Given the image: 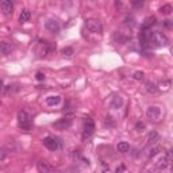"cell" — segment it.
Returning a JSON list of instances; mask_svg holds the SVG:
<instances>
[{
  "instance_id": "6da1fadb",
  "label": "cell",
  "mask_w": 173,
  "mask_h": 173,
  "mask_svg": "<svg viewBox=\"0 0 173 173\" xmlns=\"http://www.w3.org/2000/svg\"><path fill=\"white\" fill-rule=\"evenodd\" d=\"M150 41H152L157 47H164L169 43L168 37L165 35L164 32H160V31H154L153 34L150 35Z\"/></svg>"
},
{
  "instance_id": "7a4b0ae2",
  "label": "cell",
  "mask_w": 173,
  "mask_h": 173,
  "mask_svg": "<svg viewBox=\"0 0 173 173\" xmlns=\"http://www.w3.org/2000/svg\"><path fill=\"white\" fill-rule=\"evenodd\" d=\"M18 120H19V126L23 128V130H31L32 124L30 120V116L26 111H20L19 115H18Z\"/></svg>"
},
{
  "instance_id": "3957f363",
  "label": "cell",
  "mask_w": 173,
  "mask_h": 173,
  "mask_svg": "<svg viewBox=\"0 0 173 173\" xmlns=\"http://www.w3.org/2000/svg\"><path fill=\"white\" fill-rule=\"evenodd\" d=\"M85 26H87L88 30L91 32H95V34H102V31H103L102 23L97 19H88L85 22Z\"/></svg>"
},
{
  "instance_id": "277c9868",
  "label": "cell",
  "mask_w": 173,
  "mask_h": 173,
  "mask_svg": "<svg viewBox=\"0 0 173 173\" xmlns=\"http://www.w3.org/2000/svg\"><path fill=\"white\" fill-rule=\"evenodd\" d=\"M43 145H45L46 149L51 150V152H56V150L60 148V142H58V139L53 138V137H46L43 139Z\"/></svg>"
},
{
  "instance_id": "5b68a950",
  "label": "cell",
  "mask_w": 173,
  "mask_h": 173,
  "mask_svg": "<svg viewBox=\"0 0 173 173\" xmlns=\"http://www.w3.org/2000/svg\"><path fill=\"white\" fill-rule=\"evenodd\" d=\"M71 124H72V118L65 116V118H61L60 120H57L54 123V127L58 128V130H66L68 127H71Z\"/></svg>"
},
{
  "instance_id": "8992f818",
  "label": "cell",
  "mask_w": 173,
  "mask_h": 173,
  "mask_svg": "<svg viewBox=\"0 0 173 173\" xmlns=\"http://www.w3.org/2000/svg\"><path fill=\"white\" fill-rule=\"evenodd\" d=\"M0 7H2V12L4 14V15H12L14 12V4H12V0H3L2 4H0Z\"/></svg>"
},
{
  "instance_id": "52a82bcc",
  "label": "cell",
  "mask_w": 173,
  "mask_h": 173,
  "mask_svg": "<svg viewBox=\"0 0 173 173\" xmlns=\"http://www.w3.org/2000/svg\"><path fill=\"white\" fill-rule=\"evenodd\" d=\"M95 132V123L91 118H88L85 120V124H84V137H91L92 134Z\"/></svg>"
},
{
  "instance_id": "ba28073f",
  "label": "cell",
  "mask_w": 173,
  "mask_h": 173,
  "mask_svg": "<svg viewBox=\"0 0 173 173\" xmlns=\"http://www.w3.org/2000/svg\"><path fill=\"white\" fill-rule=\"evenodd\" d=\"M14 51V45L11 42L7 41H2L0 42V53L4 54V56H8Z\"/></svg>"
},
{
  "instance_id": "9c48e42d",
  "label": "cell",
  "mask_w": 173,
  "mask_h": 173,
  "mask_svg": "<svg viewBox=\"0 0 173 173\" xmlns=\"http://www.w3.org/2000/svg\"><path fill=\"white\" fill-rule=\"evenodd\" d=\"M146 115H148L150 120H157L161 115V110L158 107H149L148 111H146Z\"/></svg>"
},
{
  "instance_id": "30bf717a",
  "label": "cell",
  "mask_w": 173,
  "mask_h": 173,
  "mask_svg": "<svg viewBox=\"0 0 173 173\" xmlns=\"http://www.w3.org/2000/svg\"><path fill=\"white\" fill-rule=\"evenodd\" d=\"M37 168H38V171L41 173H49V172H53V169H54L49 162H46V161H39Z\"/></svg>"
},
{
  "instance_id": "8fae6325",
  "label": "cell",
  "mask_w": 173,
  "mask_h": 173,
  "mask_svg": "<svg viewBox=\"0 0 173 173\" xmlns=\"http://www.w3.org/2000/svg\"><path fill=\"white\" fill-rule=\"evenodd\" d=\"M46 28L51 32H58L60 31V23L57 20H47L46 22Z\"/></svg>"
},
{
  "instance_id": "7c38bea8",
  "label": "cell",
  "mask_w": 173,
  "mask_h": 173,
  "mask_svg": "<svg viewBox=\"0 0 173 173\" xmlns=\"http://www.w3.org/2000/svg\"><path fill=\"white\" fill-rule=\"evenodd\" d=\"M172 164V161L169 160L168 157H164V158H161L160 161L157 162V171H162V169H165L167 167H169V165Z\"/></svg>"
},
{
  "instance_id": "4fadbf2b",
  "label": "cell",
  "mask_w": 173,
  "mask_h": 173,
  "mask_svg": "<svg viewBox=\"0 0 173 173\" xmlns=\"http://www.w3.org/2000/svg\"><path fill=\"white\" fill-rule=\"evenodd\" d=\"M160 141V135H158L157 131H150L149 132V137H148V142L150 145H156V143Z\"/></svg>"
},
{
  "instance_id": "5bb4252c",
  "label": "cell",
  "mask_w": 173,
  "mask_h": 173,
  "mask_svg": "<svg viewBox=\"0 0 173 173\" xmlns=\"http://www.w3.org/2000/svg\"><path fill=\"white\" fill-rule=\"evenodd\" d=\"M60 102H61V97L60 96H49V97H46V104L47 106H57V104H60Z\"/></svg>"
},
{
  "instance_id": "9a60e30c",
  "label": "cell",
  "mask_w": 173,
  "mask_h": 173,
  "mask_svg": "<svg viewBox=\"0 0 173 173\" xmlns=\"http://www.w3.org/2000/svg\"><path fill=\"white\" fill-rule=\"evenodd\" d=\"M116 149H118L119 153H127L128 150H130V145H128L127 142H119L118 146H116Z\"/></svg>"
},
{
  "instance_id": "2e32d148",
  "label": "cell",
  "mask_w": 173,
  "mask_h": 173,
  "mask_svg": "<svg viewBox=\"0 0 173 173\" xmlns=\"http://www.w3.org/2000/svg\"><path fill=\"white\" fill-rule=\"evenodd\" d=\"M30 18H31V14H30V11L28 10H23L20 12V16H19V20L22 22V23H24V22H28L30 20Z\"/></svg>"
},
{
  "instance_id": "e0dca14e",
  "label": "cell",
  "mask_w": 173,
  "mask_h": 173,
  "mask_svg": "<svg viewBox=\"0 0 173 173\" xmlns=\"http://www.w3.org/2000/svg\"><path fill=\"white\" fill-rule=\"evenodd\" d=\"M115 41H118L119 43H127L128 42V37H124L123 34L116 32V34H115Z\"/></svg>"
},
{
  "instance_id": "ac0fdd59",
  "label": "cell",
  "mask_w": 173,
  "mask_h": 173,
  "mask_svg": "<svg viewBox=\"0 0 173 173\" xmlns=\"http://www.w3.org/2000/svg\"><path fill=\"white\" fill-rule=\"evenodd\" d=\"M122 104H123V100H122V97H115L112 100L111 103V106H112V108H119V107H122Z\"/></svg>"
},
{
  "instance_id": "d6986e66",
  "label": "cell",
  "mask_w": 173,
  "mask_h": 173,
  "mask_svg": "<svg viewBox=\"0 0 173 173\" xmlns=\"http://www.w3.org/2000/svg\"><path fill=\"white\" fill-rule=\"evenodd\" d=\"M161 14H164V15H169V14L173 11V8H172V6L171 4H165V6H162L161 7Z\"/></svg>"
},
{
  "instance_id": "ffe728a7",
  "label": "cell",
  "mask_w": 173,
  "mask_h": 173,
  "mask_svg": "<svg viewBox=\"0 0 173 173\" xmlns=\"http://www.w3.org/2000/svg\"><path fill=\"white\" fill-rule=\"evenodd\" d=\"M146 89H148L149 92H156L157 91V87L154 85L152 81H148V83H146Z\"/></svg>"
},
{
  "instance_id": "44dd1931",
  "label": "cell",
  "mask_w": 173,
  "mask_h": 173,
  "mask_svg": "<svg viewBox=\"0 0 173 173\" xmlns=\"http://www.w3.org/2000/svg\"><path fill=\"white\" fill-rule=\"evenodd\" d=\"M131 4L135 7V8H141L143 6V0H131Z\"/></svg>"
},
{
  "instance_id": "7402d4cb",
  "label": "cell",
  "mask_w": 173,
  "mask_h": 173,
  "mask_svg": "<svg viewBox=\"0 0 173 173\" xmlns=\"http://www.w3.org/2000/svg\"><path fill=\"white\" fill-rule=\"evenodd\" d=\"M143 77H145L143 72H135V73H134V79H135V80H142Z\"/></svg>"
},
{
  "instance_id": "603a6c76",
  "label": "cell",
  "mask_w": 173,
  "mask_h": 173,
  "mask_svg": "<svg viewBox=\"0 0 173 173\" xmlns=\"http://www.w3.org/2000/svg\"><path fill=\"white\" fill-rule=\"evenodd\" d=\"M6 157H7V152H6L4 149H2V148H0V161H3Z\"/></svg>"
},
{
  "instance_id": "cb8c5ba5",
  "label": "cell",
  "mask_w": 173,
  "mask_h": 173,
  "mask_svg": "<svg viewBox=\"0 0 173 173\" xmlns=\"http://www.w3.org/2000/svg\"><path fill=\"white\" fill-rule=\"evenodd\" d=\"M135 128H137L138 131H143V128H145V124L141 123V122H138L137 124H135Z\"/></svg>"
},
{
  "instance_id": "d4e9b609",
  "label": "cell",
  "mask_w": 173,
  "mask_h": 173,
  "mask_svg": "<svg viewBox=\"0 0 173 173\" xmlns=\"http://www.w3.org/2000/svg\"><path fill=\"white\" fill-rule=\"evenodd\" d=\"M62 53H64V54H66V56H71V54L73 53V50L71 49V47H66V49H64V50H62Z\"/></svg>"
},
{
  "instance_id": "484cf974",
  "label": "cell",
  "mask_w": 173,
  "mask_h": 173,
  "mask_svg": "<svg viewBox=\"0 0 173 173\" xmlns=\"http://www.w3.org/2000/svg\"><path fill=\"white\" fill-rule=\"evenodd\" d=\"M158 150H160V149H158V148H154V149H152V150H150V152H149V156H150V157L156 156V154L158 153Z\"/></svg>"
},
{
  "instance_id": "4316f807",
  "label": "cell",
  "mask_w": 173,
  "mask_h": 173,
  "mask_svg": "<svg viewBox=\"0 0 173 173\" xmlns=\"http://www.w3.org/2000/svg\"><path fill=\"white\" fill-rule=\"evenodd\" d=\"M37 79H38V80H43V79H45V76H43V73L39 72V73H37Z\"/></svg>"
},
{
  "instance_id": "83f0119b",
  "label": "cell",
  "mask_w": 173,
  "mask_h": 173,
  "mask_svg": "<svg viewBox=\"0 0 173 173\" xmlns=\"http://www.w3.org/2000/svg\"><path fill=\"white\" fill-rule=\"evenodd\" d=\"M165 26H167V27H171V20H165Z\"/></svg>"
},
{
  "instance_id": "f1b7e54d",
  "label": "cell",
  "mask_w": 173,
  "mask_h": 173,
  "mask_svg": "<svg viewBox=\"0 0 173 173\" xmlns=\"http://www.w3.org/2000/svg\"><path fill=\"white\" fill-rule=\"evenodd\" d=\"M119 171H124V168H123V167H120V168H118V169H116V172H119Z\"/></svg>"
},
{
  "instance_id": "f546056e",
  "label": "cell",
  "mask_w": 173,
  "mask_h": 173,
  "mask_svg": "<svg viewBox=\"0 0 173 173\" xmlns=\"http://www.w3.org/2000/svg\"><path fill=\"white\" fill-rule=\"evenodd\" d=\"M2 85H3V83H2V81H0V88H2Z\"/></svg>"
}]
</instances>
